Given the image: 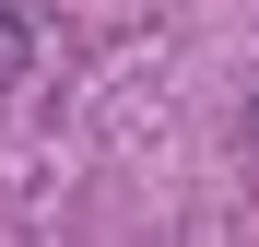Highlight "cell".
Wrapping results in <instances>:
<instances>
[{
  "instance_id": "cell-1",
  "label": "cell",
  "mask_w": 259,
  "mask_h": 247,
  "mask_svg": "<svg viewBox=\"0 0 259 247\" xmlns=\"http://www.w3.org/2000/svg\"><path fill=\"white\" fill-rule=\"evenodd\" d=\"M12 71H24V24L0 12V82H12Z\"/></svg>"
}]
</instances>
